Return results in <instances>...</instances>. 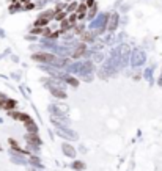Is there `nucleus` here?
<instances>
[{"instance_id": "obj_11", "label": "nucleus", "mask_w": 162, "mask_h": 171, "mask_svg": "<svg viewBox=\"0 0 162 171\" xmlns=\"http://www.w3.org/2000/svg\"><path fill=\"white\" fill-rule=\"evenodd\" d=\"M51 93L55 96L57 99H66V98H68L66 91H63L61 88H54V87H52V88H51Z\"/></svg>"}, {"instance_id": "obj_26", "label": "nucleus", "mask_w": 162, "mask_h": 171, "mask_svg": "<svg viewBox=\"0 0 162 171\" xmlns=\"http://www.w3.org/2000/svg\"><path fill=\"white\" fill-rule=\"evenodd\" d=\"M0 151H2V147H0Z\"/></svg>"}, {"instance_id": "obj_20", "label": "nucleus", "mask_w": 162, "mask_h": 171, "mask_svg": "<svg viewBox=\"0 0 162 171\" xmlns=\"http://www.w3.org/2000/svg\"><path fill=\"white\" fill-rule=\"evenodd\" d=\"M40 146H36V145H32V143H27V149H30L33 154H38L40 152V149H38Z\"/></svg>"}, {"instance_id": "obj_4", "label": "nucleus", "mask_w": 162, "mask_h": 171, "mask_svg": "<svg viewBox=\"0 0 162 171\" xmlns=\"http://www.w3.org/2000/svg\"><path fill=\"white\" fill-rule=\"evenodd\" d=\"M57 134H58L61 138H66V140H77L79 138V135H77L74 130H71L69 127H57Z\"/></svg>"}, {"instance_id": "obj_10", "label": "nucleus", "mask_w": 162, "mask_h": 171, "mask_svg": "<svg viewBox=\"0 0 162 171\" xmlns=\"http://www.w3.org/2000/svg\"><path fill=\"white\" fill-rule=\"evenodd\" d=\"M61 149H63V154L68 155V157H74V155H76V149L71 145H68V143H63Z\"/></svg>"}, {"instance_id": "obj_6", "label": "nucleus", "mask_w": 162, "mask_h": 171, "mask_svg": "<svg viewBox=\"0 0 162 171\" xmlns=\"http://www.w3.org/2000/svg\"><path fill=\"white\" fill-rule=\"evenodd\" d=\"M88 10H90V8H88V6H87L83 2L80 3V5H79V8H77V11H76L77 21H82V19H83V17H85L87 14H88Z\"/></svg>"}, {"instance_id": "obj_1", "label": "nucleus", "mask_w": 162, "mask_h": 171, "mask_svg": "<svg viewBox=\"0 0 162 171\" xmlns=\"http://www.w3.org/2000/svg\"><path fill=\"white\" fill-rule=\"evenodd\" d=\"M69 71L77 72V74H82V75H87V74L93 72V63L91 61H77V63L69 66Z\"/></svg>"}, {"instance_id": "obj_17", "label": "nucleus", "mask_w": 162, "mask_h": 171, "mask_svg": "<svg viewBox=\"0 0 162 171\" xmlns=\"http://www.w3.org/2000/svg\"><path fill=\"white\" fill-rule=\"evenodd\" d=\"M11 116H13V118H17V119H22V121H29L30 119V116H27L25 113H16V111H11Z\"/></svg>"}, {"instance_id": "obj_5", "label": "nucleus", "mask_w": 162, "mask_h": 171, "mask_svg": "<svg viewBox=\"0 0 162 171\" xmlns=\"http://www.w3.org/2000/svg\"><path fill=\"white\" fill-rule=\"evenodd\" d=\"M118 22H120V16H118V13H112V14H110V17H109V24H107V28H109L110 32H113V30L117 28Z\"/></svg>"}, {"instance_id": "obj_23", "label": "nucleus", "mask_w": 162, "mask_h": 171, "mask_svg": "<svg viewBox=\"0 0 162 171\" xmlns=\"http://www.w3.org/2000/svg\"><path fill=\"white\" fill-rule=\"evenodd\" d=\"M145 77L148 80H151V69H146V71H145Z\"/></svg>"}, {"instance_id": "obj_24", "label": "nucleus", "mask_w": 162, "mask_h": 171, "mask_svg": "<svg viewBox=\"0 0 162 171\" xmlns=\"http://www.w3.org/2000/svg\"><path fill=\"white\" fill-rule=\"evenodd\" d=\"M13 105H14V100H6V104H5V107H6V108H11Z\"/></svg>"}, {"instance_id": "obj_21", "label": "nucleus", "mask_w": 162, "mask_h": 171, "mask_svg": "<svg viewBox=\"0 0 162 171\" xmlns=\"http://www.w3.org/2000/svg\"><path fill=\"white\" fill-rule=\"evenodd\" d=\"M72 166H74L76 170H82V168H83V166H85V165H83L82 162H74V163H72Z\"/></svg>"}, {"instance_id": "obj_15", "label": "nucleus", "mask_w": 162, "mask_h": 171, "mask_svg": "<svg viewBox=\"0 0 162 171\" xmlns=\"http://www.w3.org/2000/svg\"><path fill=\"white\" fill-rule=\"evenodd\" d=\"M25 129L29 130V134H36V132H38V126L32 121V119H29V121L25 123Z\"/></svg>"}, {"instance_id": "obj_13", "label": "nucleus", "mask_w": 162, "mask_h": 171, "mask_svg": "<svg viewBox=\"0 0 162 171\" xmlns=\"http://www.w3.org/2000/svg\"><path fill=\"white\" fill-rule=\"evenodd\" d=\"M87 47H85V44H83V42H80V44H77L76 46V50L74 52H72V55H74L76 58L77 57H82L83 53H87V50H85Z\"/></svg>"}, {"instance_id": "obj_25", "label": "nucleus", "mask_w": 162, "mask_h": 171, "mask_svg": "<svg viewBox=\"0 0 162 171\" xmlns=\"http://www.w3.org/2000/svg\"><path fill=\"white\" fill-rule=\"evenodd\" d=\"M159 85L162 87V74H161V77H159Z\"/></svg>"}, {"instance_id": "obj_18", "label": "nucleus", "mask_w": 162, "mask_h": 171, "mask_svg": "<svg viewBox=\"0 0 162 171\" xmlns=\"http://www.w3.org/2000/svg\"><path fill=\"white\" fill-rule=\"evenodd\" d=\"M80 36H82V39H83V41H88V42H93V41H95V33L85 32V33L80 35Z\"/></svg>"}, {"instance_id": "obj_14", "label": "nucleus", "mask_w": 162, "mask_h": 171, "mask_svg": "<svg viewBox=\"0 0 162 171\" xmlns=\"http://www.w3.org/2000/svg\"><path fill=\"white\" fill-rule=\"evenodd\" d=\"M49 110H51L52 116H55V118H65V111H61L58 107H55V105H51V107H49Z\"/></svg>"}, {"instance_id": "obj_22", "label": "nucleus", "mask_w": 162, "mask_h": 171, "mask_svg": "<svg viewBox=\"0 0 162 171\" xmlns=\"http://www.w3.org/2000/svg\"><path fill=\"white\" fill-rule=\"evenodd\" d=\"M83 3L88 6V8H91V6H95V0H83Z\"/></svg>"}, {"instance_id": "obj_7", "label": "nucleus", "mask_w": 162, "mask_h": 171, "mask_svg": "<svg viewBox=\"0 0 162 171\" xmlns=\"http://www.w3.org/2000/svg\"><path fill=\"white\" fill-rule=\"evenodd\" d=\"M49 24H51V21H49L47 17H44V16H40L35 21V28H46Z\"/></svg>"}, {"instance_id": "obj_12", "label": "nucleus", "mask_w": 162, "mask_h": 171, "mask_svg": "<svg viewBox=\"0 0 162 171\" xmlns=\"http://www.w3.org/2000/svg\"><path fill=\"white\" fill-rule=\"evenodd\" d=\"M79 5H80V3L76 2V0L69 2L68 5H66V13H68V16H69V14H76V11H77V8H79Z\"/></svg>"}, {"instance_id": "obj_2", "label": "nucleus", "mask_w": 162, "mask_h": 171, "mask_svg": "<svg viewBox=\"0 0 162 171\" xmlns=\"http://www.w3.org/2000/svg\"><path fill=\"white\" fill-rule=\"evenodd\" d=\"M109 17L110 14H99L96 19H93V22L90 24V28L96 30V33H104V30L107 28V24H109Z\"/></svg>"}, {"instance_id": "obj_19", "label": "nucleus", "mask_w": 162, "mask_h": 171, "mask_svg": "<svg viewBox=\"0 0 162 171\" xmlns=\"http://www.w3.org/2000/svg\"><path fill=\"white\" fill-rule=\"evenodd\" d=\"M96 11H98V8H96V5H95V6H91V8L88 10V14H87V16L90 17V19H96Z\"/></svg>"}, {"instance_id": "obj_8", "label": "nucleus", "mask_w": 162, "mask_h": 171, "mask_svg": "<svg viewBox=\"0 0 162 171\" xmlns=\"http://www.w3.org/2000/svg\"><path fill=\"white\" fill-rule=\"evenodd\" d=\"M25 140H27V143H32V145L41 146V138L38 137L36 134H27L25 135Z\"/></svg>"}, {"instance_id": "obj_3", "label": "nucleus", "mask_w": 162, "mask_h": 171, "mask_svg": "<svg viewBox=\"0 0 162 171\" xmlns=\"http://www.w3.org/2000/svg\"><path fill=\"white\" fill-rule=\"evenodd\" d=\"M145 61H146V53L138 47L134 49L132 53H131V64H132L134 68H138V66H142Z\"/></svg>"}, {"instance_id": "obj_16", "label": "nucleus", "mask_w": 162, "mask_h": 171, "mask_svg": "<svg viewBox=\"0 0 162 171\" xmlns=\"http://www.w3.org/2000/svg\"><path fill=\"white\" fill-rule=\"evenodd\" d=\"M29 163H30V165H33L35 168H43V165H41V160L36 157V155L30 157V159H29Z\"/></svg>"}, {"instance_id": "obj_9", "label": "nucleus", "mask_w": 162, "mask_h": 171, "mask_svg": "<svg viewBox=\"0 0 162 171\" xmlns=\"http://www.w3.org/2000/svg\"><path fill=\"white\" fill-rule=\"evenodd\" d=\"M11 162L16 163V165H25V163H27V160L21 155V152H17V154L16 152H11Z\"/></svg>"}]
</instances>
